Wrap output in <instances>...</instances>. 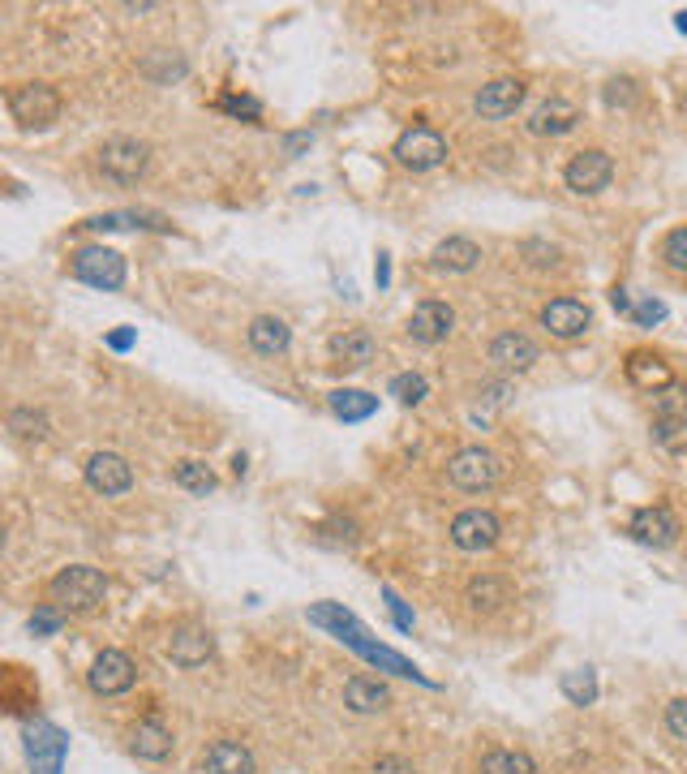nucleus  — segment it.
Here are the masks:
<instances>
[{
	"mask_svg": "<svg viewBox=\"0 0 687 774\" xmlns=\"http://www.w3.org/2000/svg\"><path fill=\"white\" fill-rule=\"evenodd\" d=\"M48 594L56 612H65V616H91L108 598V576L91 564H69L52 576Z\"/></svg>",
	"mask_w": 687,
	"mask_h": 774,
	"instance_id": "f257e3e1",
	"label": "nucleus"
},
{
	"mask_svg": "<svg viewBox=\"0 0 687 774\" xmlns=\"http://www.w3.org/2000/svg\"><path fill=\"white\" fill-rule=\"evenodd\" d=\"M150 164V147L138 143V138H108L99 147V172L116 186H134Z\"/></svg>",
	"mask_w": 687,
	"mask_h": 774,
	"instance_id": "f03ea898",
	"label": "nucleus"
},
{
	"mask_svg": "<svg viewBox=\"0 0 687 774\" xmlns=\"http://www.w3.org/2000/svg\"><path fill=\"white\" fill-rule=\"evenodd\" d=\"M447 478H451L460 491H491L494 482L503 478V457L491 452V448H460V452L447 461Z\"/></svg>",
	"mask_w": 687,
	"mask_h": 774,
	"instance_id": "7ed1b4c3",
	"label": "nucleus"
},
{
	"mask_svg": "<svg viewBox=\"0 0 687 774\" xmlns=\"http://www.w3.org/2000/svg\"><path fill=\"white\" fill-rule=\"evenodd\" d=\"M9 112L22 130H48L52 121L60 116V96L52 91L48 82H26L9 96Z\"/></svg>",
	"mask_w": 687,
	"mask_h": 774,
	"instance_id": "20e7f679",
	"label": "nucleus"
},
{
	"mask_svg": "<svg viewBox=\"0 0 687 774\" xmlns=\"http://www.w3.org/2000/svg\"><path fill=\"white\" fill-rule=\"evenodd\" d=\"M69 267H74V276L82 284L103 289V293H116L125 284V258L116 255V250H108V246H82Z\"/></svg>",
	"mask_w": 687,
	"mask_h": 774,
	"instance_id": "39448f33",
	"label": "nucleus"
},
{
	"mask_svg": "<svg viewBox=\"0 0 687 774\" xmlns=\"http://www.w3.org/2000/svg\"><path fill=\"white\" fill-rule=\"evenodd\" d=\"M395 159L404 168H413V172H430V168H439L447 159V138L439 130H430V125H413V130H404L395 138Z\"/></svg>",
	"mask_w": 687,
	"mask_h": 774,
	"instance_id": "423d86ee",
	"label": "nucleus"
},
{
	"mask_svg": "<svg viewBox=\"0 0 687 774\" xmlns=\"http://www.w3.org/2000/svg\"><path fill=\"white\" fill-rule=\"evenodd\" d=\"M134 680H138V668L125 650H103L87 671V684H91L95 697H121V693L134 688Z\"/></svg>",
	"mask_w": 687,
	"mask_h": 774,
	"instance_id": "0eeeda50",
	"label": "nucleus"
},
{
	"mask_svg": "<svg viewBox=\"0 0 687 774\" xmlns=\"http://www.w3.org/2000/svg\"><path fill=\"white\" fill-rule=\"evenodd\" d=\"M610 177H615V159L606 152H576L567 159V168H563V181H567V190L572 194H601L606 186H610Z\"/></svg>",
	"mask_w": 687,
	"mask_h": 774,
	"instance_id": "6e6552de",
	"label": "nucleus"
},
{
	"mask_svg": "<svg viewBox=\"0 0 687 774\" xmlns=\"http://www.w3.org/2000/svg\"><path fill=\"white\" fill-rule=\"evenodd\" d=\"M498 538H503V525L491 508H464L451 520V542L460 551H491Z\"/></svg>",
	"mask_w": 687,
	"mask_h": 774,
	"instance_id": "1a4fd4ad",
	"label": "nucleus"
},
{
	"mask_svg": "<svg viewBox=\"0 0 687 774\" xmlns=\"http://www.w3.org/2000/svg\"><path fill=\"white\" fill-rule=\"evenodd\" d=\"M168 659L185 671L206 668V663L215 659V637H211V628H202V624H181V628H172V637H168Z\"/></svg>",
	"mask_w": 687,
	"mask_h": 774,
	"instance_id": "9d476101",
	"label": "nucleus"
},
{
	"mask_svg": "<svg viewBox=\"0 0 687 774\" xmlns=\"http://www.w3.org/2000/svg\"><path fill=\"white\" fill-rule=\"evenodd\" d=\"M541 327L554 336V340H576L593 327V310L576 298H554L550 306L541 310Z\"/></svg>",
	"mask_w": 687,
	"mask_h": 774,
	"instance_id": "9b49d317",
	"label": "nucleus"
},
{
	"mask_svg": "<svg viewBox=\"0 0 687 774\" xmlns=\"http://www.w3.org/2000/svg\"><path fill=\"white\" fill-rule=\"evenodd\" d=\"M87 486L99 491V495H125L129 486H134V464L125 461V457H116V452H95L91 461H87Z\"/></svg>",
	"mask_w": 687,
	"mask_h": 774,
	"instance_id": "f8f14e48",
	"label": "nucleus"
},
{
	"mask_svg": "<svg viewBox=\"0 0 687 774\" xmlns=\"http://www.w3.org/2000/svg\"><path fill=\"white\" fill-rule=\"evenodd\" d=\"M628 534H632L637 542H644V547H671V542L679 538V520H675V513H671L666 504H653V508L632 513Z\"/></svg>",
	"mask_w": 687,
	"mask_h": 774,
	"instance_id": "ddd939ff",
	"label": "nucleus"
},
{
	"mask_svg": "<svg viewBox=\"0 0 687 774\" xmlns=\"http://www.w3.org/2000/svg\"><path fill=\"white\" fill-rule=\"evenodd\" d=\"M525 82L520 78H494V82H486L482 91H477V100H473V108H477V116H486V121H503V116H511L520 103H525Z\"/></svg>",
	"mask_w": 687,
	"mask_h": 774,
	"instance_id": "4468645a",
	"label": "nucleus"
},
{
	"mask_svg": "<svg viewBox=\"0 0 687 774\" xmlns=\"http://www.w3.org/2000/svg\"><path fill=\"white\" fill-rule=\"evenodd\" d=\"M65 749H69V740H65V731H56L52 722H35V727L26 731V753H31V762H35V774H60Z\"/></svg>",
	"mask_w": 687,
	"mask_h": 774,
	"instance_id": "2eb2a0df",
	"label": "nucleus"
},
{
	"mask_svg": "<svg viewBox=\"0 0 687 774\" xmlns=\"http://www.w3.org/2000/svg\"><path fill=\"white\" fill-rule=\"evenodd\" d=\"M451 327H455V310L447 302H421L413 310V318H408V336L417 345H439V340L451 336Z\"/></svg>",
	"mask_w": 687,
	"mask_h": 774,
	"instance_id": "dca6fc26",
	"label": "nucleus"
},
{
	"mask_svg": "<svg viewBox=\"0 0 687 774\" xmlns=\"http://www.w3.org/2000/svg\"><path fill=\"white\" fill-rule=\"evenodd\" d=\"M541 358V349L525 336V332H498L491 340V361L498 366V370H529L533 361Z\"/></svg>",
	"mask_w": 687,
	"mask_h": 774,
	"instance_id": "f3484780",
	"label": "nucleus"
},
{
	"mask_svg": "<svg viewBox=\"0 0 687 774\" xmlns=\"http://www.w3.org/2000/svg\"><path fill=\"white\" fill-rule=\"evenodd\" d=\"M576 121H581V108L572 100H545L529 116V134H538V138H559V134H572L576 130Z\"/></svg>",
	"mask_w": 687,
	"mask_h": 774,
	"instance_id": "a211bd4d",
	"label": "nucleus"
},
{
	"mask_svg": "<svg viewBox=\"0 0 687 774\" xmlns=\"http://www.w3.org/2000/svg\"><path fill=\"white\" fill-rule=\"evenodd\" d=\"M344 702L352 715H383L392 706V688L383 680H370V675H352L344 684Z\"/></svg>",
	"mask_w": 687,
	"mask_h": 774,
	"instance_id": "6ab92c4d",
	"label": "nucleus"
},
{
	"mask_svg": "<svg viewBox=\"0 0 687 774\" xmlns=\"http://www.w3.org/2000/svg\"><path fill=\"white\" fill-rule=\"evenodd\" d=\"M202 766H206V774H258L254 753L246 744H237V740H211Z\"/></svg>",
	"mask_w": 687,
	"mask_h": 774,
	"instance_id": "aec40b11",
	"label": "nucleus"
},
{
	"mask_svg": "<svg viewBox=\"0 0 687 774\" xmlns=\"http://www.w3.org/2000/svg\"><path fill=\"white\" fill-rule=\"evenodd\" d=\"M249 349L254 354H262V358H275V354H284L289 345H293V332H289V323L284 318H275V314H258L254 323H249Z\"/></svg>",
	"mask_w": 687,
	"mask_h": 774,
	"instance_id": "412c9836",
	"label": "nucleus"
},
{
	"mask_svg": "<svg viewBox=\"0 0 687 774\" xmlns=\"http://www.w3.org/2000/svg\"><path fill=\"white\" fill-rule=\"evenodd\" d=\"M129 749L143 762H164V758H172V731L159 719H138L129 731Z\"/></svg>",
	"mask_w": 687,
	"mask_h": 774,
	"instance_id": "4be33fe9",
	"label": "nucleus"
},
{
	"mask_svg": "<svg viewBox=\"0 0 687 774\" xmlns=\"http://www.w3.org/2000/svg\"><path fill=\"white\" fill-rule=\"evenodd\" d=\"M464 598H469V607H473V612L491 616V612H498L503 603H511V581H507V576H494V572H482V576H473V581H469Z\"/></svg>",
	"mask_w": 687,
	"mask_h": 774,
	"instance_id": "5701e85b",
	"label": "nucleus"
},
{
	"mask_svg": "<svg viewBox=\"0 0 687 774\" xmlns=\"http://www.w3.org/2000/svg\"><path fill=\"white\" fill-rule=\"evenodd\" d=\"M628 379L644 388V392H666V388H675V374H671V366L662 358H653V354H632L628 358Z\"/></svg>",
	"mask_w": 687,
	"mask_h": 774,
	"instance_id": "b1692460",
	"label": "nucleus"
},
{
	"mask_svg": "<svg viewBox=\"0 0 687 774\" xmlns=\"http://www.w3.org/2000/svg\"><path fill=\"white\" fill-rule=\"evenodd\" d=\"M435 267H442V271H473L477 267V258H482V250L469 242V237H447V242H439L435 246Z\"/></svg>",
	"mask_w": 687,
	"mask_h": 774,
	"instance_id": "393cba45",
	"label": "nucleus"
},
{
	"mask_svg": "<svg viewBox=\"0 0 687 774\" xmlns=\"http://www.w3.org/2000/svg\"><path fill=\"white\" fill-rule=\"evenodd\" d=\"M331 354H336L344 366H365V361L374 358V336H370L365 327H348V332H340V336L331 340Z\"/></svg>",
	"mask_w": 687,
	"mask_h": 774,
	"instance_id": "a878e982",
	"label": "nucleus"
},
{
	"mask_svg": "<svg viewBox=\"0 0 687 774\" xmlns=\"http://www.w3.org/2000/svg\"><path fill=\"white\" fill-rule=\"evenodd\" d=\"M477 774H538V762L529 753H520V749H491L482 758Z\"/></svg>",
	"mask_w": 687,
	"mask_h": 774,
	"instance_id": "bb28decb",
	"label": "nucleus"
},
{
	"mask_svg": "<svg viewBox=\"0 0 687 774\" xmlns=\"http://www.w3.org/2000/svg\"><path fill=\"white\" fill-rule=\"evenodd\" d=\"M327 405H331V413L336 417H344V422H361V417H370V413L379 410V401L370 396V392H357V388H348V392H331L327 396Z\"/></svg>",
	"mask_w": 687,
	"mask_h": 774,
	"instance_id": "cd10ccee",
	"label": "nucleus"
},
{
	"mask_svg": "<svg viewBox=\"0 0 687 774\" xmlns=\"http://www.w3.org/2000/svg\"><path fill=\"white\" fill-rule=\"evenodd\" d=\"M653 444L666 448V452H675V457H684L687 452V417H657V422H653Z\"/></svg>",
	"mask_w": 687,
	"mask_h": 774,
	"instance_id": "c85d7f7f",
	"label": "nucleus"
},
{
	"mask_svg": "<svg viewBox=\"0 0 687 774\" xmlns=\"http://www.w3.org/2000/svg\"><path fill=\"white\" fill-rule=\"evenodd\" d=\"M9 430L22 435V439H44V435H48V413L31 410V405H18V410H9Z\"/></svg>",
	"mask_w": 687,
	"mask_h": 774,
	"instance_id": "c756f323",
	"label": "nucleus"
},
{
	"mask_svg": "<svg viewBox=\"0 0 687 774\" xmlns=\"http://www.w3.org/2000/svg\"><path fill=\"white\" fill-rule=\"evenodd\" d=\"M563 693L576 702V706H593L597 702V675L593 668H576L563 675Z\"/></svg>",
	"mask_w": 687,
	"mask_h": 774,
	"instance_id": "7c9ffc66",
	"label": "nucleus"
},
{
	"mask_svg": "<svg viewBox=\"0 0 687 774\" xmlns=\"http://www.w3.org/2000/svg\"><path fill=\"white\" fill-rule=\"evenodd\" d=\"M177 486H185L194 495H206V491H215V473L202 461H181L177 464Z\"/></svg>",
	"mask_w": 687,
	"mask_h": 774,
	"instance_id": "2f4dec72",
	"label": "nucleus"
},
{
	"mask_svg": "<svg viewBox=\"0 0 687 774\" xmlns=\"http://www.w3.org/2000/svg\"><path fill=\"white\" fill-rule=\"evenodd\" d=\"M387 392H392L399 405H421V401H426V392H430V383H426L421 374H395Z\"/></svg>",
	"mask_w": 687,
	"mask_h": 774,
	"instance_id": "473e14b6",
	"label": "nucleus"
},
{
	"mask_svg": "<svg viewBox=\"0 0 687 774\" xmlns=\"http://www.w3.org/2000/svg\"><path fill=\"white\" fill-rule=\"evenodd\" d=\"M662 258H666V267L687 271V224L684 228H671V233L662 237Z\"/></svg>",
	"mask_w": 687,
	"mask_h": 774,
	"instance_id": "72a5a7b5",
	"label": "nucleus"
},
{
	"mask_svg": "<svg viewBox=\"0 0 687 774\" xmlns=\"http://www.w3.org/2000/svg\"><path fill=\"white\" fill-rule=\"evenodd\" d=\"M606 103L610 108H632L637 103V82L632 78H610L606 82Z\"/></svg>",
	"mask_w": 687,
	"mask_h": 774,
	"instance_id": "f704fd0d",
	"label": "nucleus"
},
{
	"mask_svg": "<svg viewBox=\"0 0 687 774\" xmlns=\"http://www.w3.org/2000/svg\"><path fill=\"white\" fill-rule=\"evenodd\" d=\"M666 731H671L675 740H687V697H675V702L666 706Z\"/></svg>",
	"mask_w": 687,
	"mask_h": 774,
	"instance_id": "c9c22d12",
	"label": "nucleus"
},
{
	"mask_svg": "<svg viewBox=\"0 0 687 774\" xmlns=\"http://www.w3.org/2000/svg\"><path fill=\"white\" fill-rule=\"evenodd\" d=\"M374 774H417V771H413V762H408V758H395V753H387V758H379V762H374Z\"/></svg>",
	"mask_w": 687,
	"mask_h": 774,
	"instance_id": "e433bc0d",
	"label": "nucleus"
},
{
	"mask_svg": "<svg viewBox=\"0 0 687 774\" xmlns=\"http://www.w3.org/2000/svg\"><path fill=\"white\" fill-rule=\"evenodd\" d=\"M632 318H637V323H662V318H666V306H662V302H640V306H632Z\"/></svg>",
	"mask_w": 687,
	"mask_h": 774,
	"instance_id": "4c0bfd02",
	"label": "nucleus"
},
{
	"mask_svg": "<svg viewBox=\"0 0 687 774\" xmlns=\"http://www.w3.org/2000/svg\"><path fill=\"white\" fill-rule=\"evenodd\" d=\"M60 616H65V612H40V616L31 619V632H52V628L60 624Z\"/></svg>",
	"mask_w": 687,
	"mask_h": 774,
	"instance_id": "58836bf2",
	"label": "nucleus"
},
{
	"mask_svg": "<svg viewBox=\"0 0 687 774\" xmlns=\"http://www.w3.org/2000/svg\"><path fill=\"white\" fill-rule=\"evenodd\" d=\"M387 603H392V616H395V624H399V628H413V616H408V612H404V603H399V598H395L392 590H387Z\"/></svg>",
	"mask_w": 687,
	"mask_h": 774,
	"instance_id": "ea45409f",
	"label": "nucleus"
},
{
	"mask_svg": "<svg viewBox=\"0 0 687 774\" xmlns=\"http://www.w3.org/2000/svg\"><path fill=\"white\" fill-rule=\"evenodd\" d=\"M108 345H112V349H129V345H134V332H112Z\"/></svg>",
	"mask_w": 687,
	"mask_h": 774,
	"instance_id": "a19ab883",
	"label": "nucleus"
},
{
	"mask_svg": "<svg viewBox=\"0 0 687 774\" xmlns=\"http://www.w3.org/2000/svg\"><path fill=\"white\" fill-rule=\"evenodd\" d=\"M284 147H289V155H296L301 147H309V134H289V138H284Z\"/></svg>",
	"mask_w": 687,
	"mask_h": 774,
	"instance_id": "79ce46f5",
	"label": "nucleus"
},
{
	"mask_svg": "<svg viewBox=\"0 0 687 774\" xmlns=\"http://www.w3.org/2000/svg\"><path fill=\"white\" fill-rule=\"evenodd\" d=\"M679 31H687V13H679Z\"/></svg>",
	"mask_w": 687,
	"mask_h": 774,
	"instance_id": "37998d69",
	"label": "nucleus"
},
{
	"mask_svg": "<svg viewBox=\"0 0 687 774\" xmlns=\"http://www.w3.org/2000/svg\"><path fill=\"white\" fill-rule=\"evenodd\" d=\"M679 108H684V116H687V91H684V100H679Z\"/></svg>",
	"mask_w": 687,
	"mask_h": 774,
	"instance_id": "c03bdc74",
	"label": "nucleus"
}]
</instances>
